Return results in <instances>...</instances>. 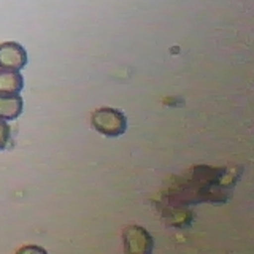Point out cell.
I'll return each instance as SVG.
<instances>
[{
    "label": "cell",
    "instance_id": "5b68a950",
    "mask_svg": "<svg viewBox=\"0 0 254 254\" xmlns=\"http://www.w3.org/2000/svg\"><path fill=\"white\" fill-rule=\"evenodd\" d=\"M24 87V78L18 70H0V94H19Z\"/></svg>",
    "mask_w": 254,
    "mask_h": 254
},
{
    "label": "cell",
    "instance_id": "6da1fadb",
    "mask_svg": "<svg viewBox=\"0 0 254 254\" xmlns=\"http://www.w3.org/2000/svg\"><path fill=\"white\" fill-rule=\"evenodd\" d=\"M91 126L105 137H119L127 130V118L121 110L103 107L92 111Z\"/></svg>",
    "mask_w": 254,
    "mask_h": 254
},
{
    "label": "cell",
    "instance_id": "7a4b0ae2",
    "mask_svg": "<svg viewBox=\"0 0 254 254\" xmlns=\"http://www.w3.org/2000/svg\"><path fill=\"white\" fill-rule=\"evenodd\" d=\"M124 250L130 254H148L153 251L154 240L146 229L140 226H127L123 232Z\"/></svg>",
    "mask_w": 254,
    "mask_h": 254
},
{
    "label": "cell",
    "instance_id": "3957f363",
    "mask_svg": "<svg viewBox=\"0 0 254 254\" xmlns=\"http://www.w3.org/2000/svg\"><path fill=\"white\" fill-rule=\"evenodd\" d=\"M27 64L26 50L16 42H5L0 45V67L6 70H22Z\"/></svg>",
    "mask_w": 254,
    "mask_h": 254
},
{
    "label": "cell",
    "instance_id": "8992f818",
    "mask_svg": "<svg viewBox=\"0 0 254 254\" xmlns=\"http://www.w3.org/2000/svg\"><path fill=\"white\" fill-rule=\"evenodd\" d=\"M10 140H11L10 126L5 123V119H0V151L10 145Z\"/></svg>",
    "mask_w": 254,
    "mask_h": 254
},
{
    "label": "cell",
    "instance_id": "277c9868",
    "mask_svg": "<svg viewBox=\"0 0 254 254\" xmlns=\"http://www.w3.org/2000/svg\"><path fill=\"white\" fill-rule=\"evenodd\" d=\"M24 102L19 94H0V119L11 121L22 113Z\"/></svg>",
    "mask_w": 254,
    "mask_h": 254
}]
</instances>
